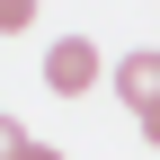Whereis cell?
Returning <instances> with one entry per match:
<instances>
[{
  "instance_id": "cell-6",
  "label": "cell",
  "mask_w": 160,
  "mask_h": 160,
  "mask_svg": "<svg viewBox=\"0 0 160 160\" xmlns=\"http://www.w3.org/2000/svg\"><path fill=\"white\" fill-rule=\"evenodd\" d=\"M27 160H62V151H45V142H27Z\"/></svg>"
},
{
  "instance_id": "cell-4",
  "label": "cell",
  "mask_w": 160,
  "mask_h": 160,
  "mask_svg": "<svg viewBox=\"0 0 160 160\" xmlns=\"http://www.w3.org/2000/svg\"><path fill=\"white\" fill-rule=\"evenodd\" d=\"M0 160H27V125L18 116H0Z\"/></svg>"
},
{
  "instance_id": "cell-2",
  "label": "cell",
  "mask_w": 160,
  "mask_h": 160,
  "mask_svg": "<svg viewBox=\"0 0 160 160\" xmlns=\"http://www.w3.org/2000/svg\"><path fill=\"white\" fill-rule=\"evenodd\" d=\"M116 98H125L133 116H151V107H160V53H151V45H133L125 62H116Z\"/></svg>"
},
{
  "instance_id": "cell-5",
  "label": "cell",
  "mask_w": 160,
  "mask_h": 160,
  "mask_svg": "<svg viewBox=\"0 0 160 160\" xmlns=\"http://www.w3.org/2000/svg\"><path fill=\"white\" fill-rule=\"evenodd\" d=\"M142 142H151V151H160V107H151V116H142Z\"/></svg>"
},
{
  "instance_id": "cell-3",
  "label": "cell",
  "mask_w": 160,
  "mask_h": 160,
  "mask_svg": "<svg viewBox=\"0 0 160 160\" xmlns=\"http://www.w3.org/2000/svg\"><path fill=\"white\" fill-rule=\"evenodd\" d=\"M36 27V0H0V36H27Z\"/></svg>"
},
{
  "instance_id": "cell-1",
  "label": "cell",
  "mask_w": 160,
  "mask_h": 160,
  "mask_svg": "<svg viewBox=\"0 0 160 160\" xmlns=\"http://www.w3.org/2000/svg\"><path fill=\"white\" fill-rule=\"evenodd\" d=\"M89 80H98V45H89V36H53V45H45V89L53 98H80Z\"/></svg>"
}]
</instances>
